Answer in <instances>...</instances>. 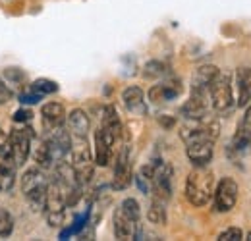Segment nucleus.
<instances>
[{"label": "nucleus", "instance_id": "29", "mask_svg": "<svg viewBox=\"0 0 251 241\" xmlns=\"http://www.w3.org/2000/svg\"><path fill=\"white\" fill-rule=\"evenodd\" d=\"M244 238V232L240 228H228L219 234V241H240Z\"/></svg>", "mask_w": 251, "mask_h": 241}, {"label": "nucleus", "instance_id": "19", "mask_svg": "<svg viewBox=\"0 0 251 241\" xmlns=\"http://www.w3.org/2000/svg\"><path fill=\"white\" fill-rule=\"evenodd\" d=\"M220 73V70L213 64L199 66L191 75V89H209L215 77Z\"/></svg>", "mask_w": 251, "mask_h": 241}, {"label": "nucleus", "instance_id": "15", "mask_svg": "<svg viewBox=\"0 0 251 241\" xmlns=\"http://www.w3.org/2000/svg\"><path fill=\"white\" fill-rule=\"evenodd\" d=\"M236 106H246L251 102V68L240 66L236 70Z\"/></svg>", "mask_w": 251, "mask_h": 241}, {"label": "nucleus", "instance_id": "16", "mask_svg": "<svg viewBox=\"0 0 251 241\" xmlns=\"http://www.w3.org/2000/svg\"><path fill=\"white\" fill-rule=\"evenodd\" d=\"M122 100H124V106L127 108V112L137 114V116H145V114H147L145 95H143V89H141V87H137V85L126 87L124 93H122Z\"/></svg>", "mask_w": 251, "mask_h": 241}, {"label": "nucleus", "instance_id": "11", "mask_svg": "<svg viewBox=\"0 0 251 241\" xmlns=\"http://www.w3.org/2000/svg\"><path fill=\"white\" fill-rule=\"evenodd\" d=\"M112 230H114L116 240L129 241V240H139L141 238L139 220H135L133 216H129L120 205H118V209L114 211V216H112Z\"/></svg>", "mask_w": 251, "mask_h": 241}, {"label": "nucleus", "instance_id": "12", "mask_svg": "<svg viewBox=\"0 0 251 241\" xmlns=\"http://www.w3.org/2000/svg\"><path fill=\"white\" fill-rule=\"evenodd\" d=\"M116 137L112 131H108L106 127H99L95 131V164L97 166H108L112 156H114V145H116Z\"/></svg>", "mask_w": 251, "mask_h": 241}, {"label": "nucleus", "instance_id": "30", "mask_svg": "<svg viewBox=\"0 0 251 241\" xmlns=\"http://www.w3.org/2000/svg\"><path fill=\"white\" fill-rule=\"evenodd\" d=\"M43 100V95L35 93V91H27V93H20V102L24 106H29V104H39Z\"/></svg>", "mask_w": 251, "mask_h": 241}, {"label": "nucleus", "instance_id": "4", "mask_svg": "<svg viewBox=\"0 0 251 241\" xmlns=\"http://www.w3.org/2000/svg\"><path fill=\"white\" fill-rule=\"evenodd\" d=\"M47 187L49 180L43 174V168H29L24 172L22 178V193L27 199L29 207L33 211H43L45 207V197H47Z\"/></svg>", "mask_w": 251, "mask_h": 241}, {"label": "nucleus", "instance_id": "23", "mask_svg": "<svg viewBox=\"0 0 251 241\" xmlns=\"http://www.w3.org/2000/svg\"><path fill=\"white\" fill-rule=\"evenodd\" d=\"M33 158H35L37 166H39V168H43V170H49V168H52V166H54V162H52V158H50V152H49V147H47L45 139H41V141H39V147L35 149Z\"/></svg>", "mask_w": 251, "mask_h": 241}, {"label": "nucleus", "instance_id": "24", "mask_svg": "<svg viewBox=\"0 0 251 241\" xmlns=\"http://www.w3.org/2000/svg\"><path fill=\"white\" fill-rule=\"evenodd\" d=\"M166 73H168L166 64H162V62H158V60H149L143 66V77H145V79H160V77H164Z\"/></svg>", "mask_w": 251, "mask_h": 241}, {"label": "nucleus", "instance_id": "26", "mask_svg": "<svg viewBox=\"0 0 251 241\" xmlns=\"http://www.w3.org/2000/svg\"><path fill=\"white\" fill-rule=\"evenodd\" d=\"M14 232V216L6 209H0V238H10Z\"/></svg>", "mask_w": 251, "mask_h": 241}, {"label": "nucleus", "instance_id": "33", "mask_svg": "<svg viewBox=\"0 0 251 241\" xmlns=\"http://www.w3.org/2000/svg\"><path fill=\"white\" fill-rule=\"evenodd\" d=\"M135 185L139 187V191H141L143 195H151V181L147 180L143 174H139V172H137V176H135Z\"/></svg>", "mask_w": 251, "mask_h": 241}, {"label": "nucleus", "instance_id": "9", "mask_svg": "<svg viewBox=\"0 0 251 241\" xmlns=\"http://www.w3.org/2000/svg\"><path fill=\"white\" fill-rule=\"evenodd\" d=\"M209 110H211L209 89H191L189 100L184 102V106L180 108V114L186 120H201L209 116Z\"/></svg>", "mask_w": 251, "mask_h": 241}, {"label": "nucleus", "instance_id": "35", "mask_svg": "<svg viewBox=\"0 0 251 241\" xmlns=\"http://www.w3.org/2000/svg\"><path fill=\"white\" fill-rule=\"evenodd\" d=\"M158 121H160L164 127H172V125L176 123V121H174V118H166V116H160V118H158Z\"/></svg>", "mask_w": 251, "mask_h": 241}, {"label": "nucleus", "instance_id": "5", "mask_svg": "<svg viewBox=\"0 0 251 241\" xmlns=\"http://www.w3.org/2000/svg\"><path fill=\"white\" fill-rule=\"evenodd\" d=\"M209 96H211V108L220 114L226 116L236 108V98H234V91H232V79L230 75L222 73L215 77V81L209 87Z\"/></svg>", "mask_w": 251, "mask_h": 241}, {"label": "nucleus", "instance_id": "36", "mask_svg": "<svg viewBox=\"0 0 251 241\" xmlns=\"http://www.w3.org/2000/svg\"><path fill=\"white\" fill-rule=\"evenodd\" d=\"M248 240L251 241V232H248Z\"/></svg>", "mask_w": 251, "mask_h": 241}, {"label": "nucleus", "instance_id": "25", "mask_svg": "<svg viewBox=\"0 0 251 241\" xmlns=\"http://www.w3.org/2000/svg\"><path fill=\"white\" fill-rule=\"evenodd\" d=\"M31 91L39 93V95H52L58 91V83L52 81V79H47V77H41V79H35L31 83Z\"/></svg>", "mask_w": 251, "mask_h": 241}, {"label": "nucleus", "instance_id": "28", "mask_svg": "<svg viewBox=\"0 0 251 241\" xmlns=\"http://www.w3.org/2000/svg\"><path fill=\"white\" fill-rule=\"evenodd\" d=\"M120 207L124 209L129 216H133L135 220H139L141 218V209H139V203L133 199V197H127V199H124L122 203H120Z\"/></svg>", "mask_w": 251, "mask_h": 241}, {"label": "nucleus", "instance_id": "10", "mask_svg": "<svg viewBox=\"0 0 251 241\" xmlns=\"http://www.w3.org/2000/svg\"><path fill=\"white\" fill-rule=\"evenodd\" d=\"M131 178H133V172H131V158H129V143H127V137H126L122 147L116 152L112 189H116V191L126 189L131 183Z\"/></svg>", "mask_w": 251, "mask_h": 241}, {"label": "nucleus", "instance_id": "20", "mask_svg": "<svg viewBox=\"0 0 251 241\" xmlns=\"http://www.w3.org/2000/svg\"><path fill=\"white\" fill-rule=\"evenodd\" d=\"M230 151L240 154V156H244V154H248V152L251 151V135L248 131H244L240 125H238V129H236V133H234V137H232Z\"/></svg>", "mask_w": 251, "mask_h": 241}, {"label": "nucleus", "instance_id": "17", "mask_svg": "<svg viewBox=\"0 0 251 241\" xmlns=\"http://www.w3.org/2000/svg\"><path fill=\"white\" fill-rule=\"evenodd\" d=\"M41 120H43V129H52L66 123V110L60 102H47L41 108Z\"/></svg>", "mask_w": 251, "mask_h": 241}, {"label": "nucleus", "instance_id": "13", "mask_svg": "<svg viewBox=\"0 0 251 241\" xmlns=\"http://www.w3.org/2000/svg\"><path fill=\"white\" fill-rule=\"evenodd\" d=\"M184 91V85L178 77L174 75H168L166 79H162L160 83L153 85L149 89V100L153 102H170V100H176Z\"/></svg>", "mask_w": 251, "mask_h": 241}, {"label": "nucleus", "instance_id": "21", "mask_svg": "<svg viewBox=\"0 0 251 241\" xmlns=\"http://www.w3.org/2000/svg\"><path fill=\"white\" fill-rule=\"evenodd\" d=\"M89 216H91V207L83 212V214L75 216V220H74V224H72L70 228H66V230L60 232V240H68V238H72V236L81 234V232L85 230V226L89 224Z\"/></svg>", "mask_w": 251, "mask_h": 241}, {"label": "nucleus", "instance_id": "3", "mask_svg": "<svg viewBox=\"0 0 251 241\" xmlns=\"http://www.w3.org/2000/svg\"><path fill=\"white\" fill-rule=\"evenodd\" d=\"M72 168L75 174V180L79 181L83 187L93 180L95 172V160L91 156V149L87 145V137H72Z\"/></svg>", "mask_w": 251, "mask_h": 241}, {"label": "nucleus", "instance_id": "8", "mask_svg": "<svg viewBox=\"0 0 251 241\" xmlns=\"http://www.w3.org/2000/svg\"><path fill=\"white\" fill-rule=\"evenodd\" d=\"M35 137L31 127H16L10 131L8 141H10V149L16 166H24L31 154V141Z\"/></svg>", "mask_w": 251, "mask_h": 241}, {"label": "nucleus", "instance_id": "32", "mask_svg": "<svg viewBox=\"0 0 251 241\" xmlns=\"http://www.w3.org/2000/svg\"><path fill=\"white\" fill-rule=\"evenodd\" d=\"M14 98V91L8 87V83L0 77V104H6Z\"/></svg>", "mask_w": 251, "mask_h": 241}, {"label": "nucleus", "instance_id": "34", "mask_svg": "<svg viewBox=\"0 0 251 241\" xmlns=\"http://www.w3.org/2000/svg\"><path fill=\"white\" fill-rule=\"evenodd\" d=\"M240 127L244 129V131H248L251 135V102L248 104V110H246V114H244V118L240 121Z\"/></svg>", "mask_w": 251, "mask_h": 241}, {"label": "nucleus", "instance_id": "7", "mask_svg": "<svg viewBox=\"0 0 251 241\" xmlns=\"http://www.w3.org/2000/svg\"><path fill=\"white\" fill-rule=\"evenodd\" d=\"M238 195H240V187H238L236 180L230 176H224L215 185L213 205L219 212H230L238 203Z\"/></svg>", "mask_w": 251, "mask_h": 241}, {"label": "nucleus", "instance_id": "22", "mask_svg": "<svg viewBox=\"0 0 251 241\" xmlns=\"http://www.w3.org/2000/svg\"><path fill=\"white\" fill-rule=\"evenodd\" d=\"M147 220L151 224H157V226H164L166 224V209H164V201H158L153 199L149 211H147Z\"/></svg>", "mask_w": 251, "mask_h": 241}, {"label": "nucleus", "instance_id": "31", "mask_svg": "<svg viewBox=\"0 0 251 241\" xmlns=\"http://www.w3.org/2000/svg\"><path fill=\"white\" fill-rule=\"evenodd\" d=\"M31 120H33V112L29 108H25V106L14 112V121H18V123H29Z\"/></svg>", "mask_w": 251, "mask_h": 241}, {"label": "nucleus", "instance_id": "6", "mask_svg": "<svg viewBox=\"0 0 251 241\" xmlns=\"http://www.w3.org/2000/svg\"><path fill=\"white\" fill-rule=\"evenodd\" d=\"M153 174H151V195L158 201H168L172 197V168L168 162L155 158L151 160Z\"/></svg>", "mask_w": 251, "mask_h": 241}, {"label": "nucleus", "instance_id": "14", "mask_svg": "<svg viewBox=\"0 0 251 241\" xmlns=\"http://www.w3.org/2000/svg\"><path fill=\"white\" fill-rule=\"evenodd\" d=\"M213 141H191L186 143V154L193 166H207L213 158Z\"/></svg>", "mask_w": 251, "mask_h": 241}, {"label": "nucleus", "instance_id": "1", "mask_svg": "<svg viewBox=\"0 0 251 241\" xmlns=\"http://www.w3.org/2000/svg\"><path fill=\"white\" fill-rule=\"evenodd\" d=\"M215 193V174L207 166H195L186 180V199L193 207H205Z\"/></svg>", "mask_w": 251, "mask_h": 241}, {"label": "nucleus", "instance_id": "18", "mask_svg": "<svg viewBox=\"0 0 251 241\" xmlns=\"http://www.w3.org/2000/svg\"><path fill=\"white\" fill-rule=\"evenodd\" d=\"M66 123H68V131L72 137H87L91 123H89V116L85 110L74 108L70 114H66Z\"/></svg>", "mask_w": 251, "mask_h": 241}, {"label": "nucleus", "instance_id": "27", "mask_svg": "<svg viewBox=\"0 0 251 241\" xmlns=\"http://www.w3.org/2000/svg\"><path fill=\"white\" fill-rule=\"evenodd\" d=\"M4 75H6V83H8L10 89L12 87H20L24 83V79H25V73L20 72L18 68H6L4 70Z\"/></svg>", "mask_w": 251, "mask_h": 241}, {"label": "nucleus", "instance_id": "2", "mask_svg": "<svg viewBox=\"0 0 251 241\" xmlns=\"http://www.w3.org/2000/svg\"><path fill=\"white\" fill-rule=\"evenodd\" d=\"M68 191H70V187L58 178H52L49 181L43 214L50 228H60L64 224V216H66V209H68V205H66Z\"/></svg>", "mask_w": 251, "mask_h": 241}]
</instances>
